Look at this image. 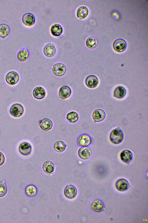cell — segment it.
<instances>
[{
    "label": "cell",
    "mask_w": 148,
    "mask_h": 223,
    "mask_svg": "<svg viewBox=\"0 0 148 223\" xmlns=\"http://www.w3.org/2000/svg\"><path fill=\"white\" fill-rule=\"evenodd\" d=\"M123 134L122 130L117 127L113 130L110 132L109 139L112 143L114 144H118L123 140Z\"/></svg>",
    "instance_id": "cell-1"
},
{
    "label": "cell",
    "mask_w": 148,
    "mask_h": 223,
    "mask_svg": "<svg viewBox=\"0 0 148 223\" xmlns=\"http://www.w3.org/2000/svg\"><path fill=\"white\" fill-rule=\"evenodd\" d=\"M24 111L23 107L19 103H15L12 105L10 109V113L13 117L17 118L21 116Z\"/></svg>",
    "instance_id": "cell-2"
},
{
    "label": "cell",
    "mask_w": 148,
    "mask_h": 223,
    "mask_svg": "<svg viewBox=\"0 0 148 223\" xmlns=\"http://www.w3.org/2000/svg\"><path fill=\"white\" fill-rule=\"evenodd\" d=\"M53 73L55 75L60 77L64 75L66 71V68L64 64L57 63L52 66Z\"/></svg>",
    "instance_id": "cell-3"
},
{
    "label": "cell",
    "mask_w": 148,
    "mask_h": 223,
    "mask_svg": "<svg viewBox=\"0 0 148 223\" xmlns=\"http://www.w3.org/2000/svg\"><path fill=\"white\" fill-rule=\"evenodd\" d=\"M6 82L10 85H14L16 84L19 80L18 74L16 72L11 71L8 72L5 76Z\"/></svg>",
    "instance_id": "cell-4"
},
{
    "label": "cell",
    "mask_w": 148,
    "mask_h": 223,
    "mask_svg": "<svg viewBox=\"0 0 148 223\" xmlns=\"http://www.w3.org/2000/svg\"><path fill=\"white\" fill-rule=\"evenodd\" d=\"M113 47L116 51L121 53L125 50L127 47V44L123 39L119 38L114 41L113 43Z\"/></svg>",
    "instance_id": "cell-5"
},
{
    "label": "cell",
    "mask_w": 148,
    "mask_h": 223,
    "mask_svg": "<svg viewBox=\"0 0 148 223\" xmlns=\"http://www.w3.org/2000/svg\"><path fill=\"white\" fill-rule=\"evenodd\" d=\"M77 194L76 188L74 186L69 185L67 186L64 190L65 196L69 199H73L75 198Z\"/></svg>",
    "instance_id": "cell-6"
},
{
    "label": "cell",
    "mask_w": 148,
    "mask_h": 223,
    "mask_svg": "<svg viewBox=\"0 0 148 223\" xmlns=\"http://www.w3.org/2000/svg\"><path fill=\"white\" fill-rule=\"evenodd\" d=\"M22 21L25 26H30L34 24L35 22V18L34 15L30 13L24 14L22 17Z\"/></svg>",
    "instance_id": "cell-7"
},
{
    "label": "cell",
    "mask_w": 148,
    "mask_h": 223,
    "mask_svg": "<svg viewBox=\"0 0 148 223\" xmlns=\"http://www.w3.org/2000/svg\"><path fill=\"white\" fill-rule=\"evenodd\" d=\"M99 82L98 78L93 75H88L85 80L86 85L90 88H94L97 87L98 84Z\"/></svg>",
    "instance_id": "cell-8"
},
{
    "label": "cell",
    "mask_w": 148,
    "mask_h": 223,
    "mask_svg": "<svg viewBox=\"0 0 148 223\" xmlns=\"http://www.w3.org/2000/svg\"><path fill=\"white\" fill-rule=\"evenodd\" d=\"M71 94V89L68 86L64 85L61 87L58 91L59 98L65 99L69 98Z\"/></svg>",
    "instance_id": "cell-9"
},
{
    "label": "cell",
    "mask_w": 148,
    "mask_h": 223,
    "mask_svg": "<svg viewBox=\"0 0 148 223\" xmlns=\"http://www.w3.org/2000/svg\"><path fill=\"white\" fill-rule=\"evenodd\" d=\"M18 150L19 152L21 154L27 155L31 153L32 150V147L28 142H23L19 145Z\"/></svg>",
    "instance_id": "cell-10"
},
{
    "label": "cell",
    "mask_w": 148,
    "mask_h": 223,
    "mask_svg": "<svg viewBox=\"0 0 148 223\" xmlns=\"http://www.w3.org/2000/svg\"><path fill=\"white\" fill-rule=\"evenodd\" d=\"M92 154L91 149L88 147H83L78 150V154L79 157L81 159L86 160L89 158Z\"/></svg>",
    "instance_id": "cell-11"
},
{
    "label": "cell",
    "mask_w": 148,
    "mask_h": 223,
    "mask_svg": "<svg viewBox=\"0 0 148 223\" xmlns=\"http://www.w3.org/2000/svg\"><path fill=\"white\" fill-rule=\"evenodd\" d=\"M77 142L78 146L82 147L87 146L91 143V139L89 135L86 134H83L79 136Z\"/></svg>",
    "instance_id": "cell-12"
},
{
    "label": "cell",
    "mask_w": 148,
    "mask_h": 223,
    "mask_svg": "<svg viewBox=\"0 0 148 223\" xmlns=\"http://www.w3.org/2000/svg\"><path fill=\"white\" fill-rule=\"evenodd\" d=\"M130 186V185L128 181L124 179H118L115 183V187L116 188L120 191L126 190Z\"/></svg>",
    "instance_id": "cell-13"
},
{
    "label": "cell",
    "mask_w": 148,
    "mask_h": 223,
    "mask_svg": "<svg viewBox=\"0 0 148 223\" xmlns=\"http://www.w3.org/2000/svg\"><path fill=\"white\" fill-rule=\"evenodd\" d=\"M56 52V48L54 45L51 43L47 44L43 49V53L46 57H51L53 56Z\"/></svg>",
    "instance_id": "cell-14"
},
{
    "label": "cell",
    "mask_w": 148,
    "mask_h": 223,
    "mask_svg": "<svg viewBox=\"0 0 148 223\" xmlns=\"http://www.w3.org/2000/svg\"><path fill=\"white\" fill-rule=\"evenodd\" d=\"M106 116V114L104 111L100 109L95 110L92 114L93 119L96 122L102 121L105 119Z\"/></svg>",
    "instance_id": "cell-15"
},
{
    "label": "cell",
    "mask_w": 148,
    "mask_h": 223,
    "mask_svg": "<svg viewBox=\"0 0 148 223\" xmlns=\"http://www.w3.org/2000/svg\"><path fill=\"white\" fill-rule=\"evenodd\" d=\"M32 94L35 98L40 100L43 99L45 96L46 91L43 87L38 86L35 87L34 89Z\"/></svg>",
    "instance_id": "cell-16"
},
{
    "label": "cell",
    "mask_w": 148,
    "mask_h": 223,
    "mask_svg": "<svg viewBox=\"0 0 148 223\" xmlns=\"http://www.w3.org/2000/svg\"><path fill=\"white\" fill-rule=\"evenodd\" d=\"M42 169L46 174L50 175L52 174L55 169V166L51 161L47 160L45 161L42 166Z\"/></svg>",
    "instance_id": "cell-17"
},
{
    "label": "cell",
    "mask_w": 148,
    "mask_h": 223,
    "mask_svg": "<svg viewBox=\"0 0 148 223\" xmlns=\"http://www.w3.org/2000/svg\"><path fill=\"white\" fill-rule=\"evenodd\" d=\"M120 157L123 162L126 163H128L132 160L133 154L130 150H125L121 152Z\"/></svg>",
    "instance_id": "cell-18"
},
{
    "label": "cell",
    "mask_w": 148,
    "mask_h": 223,
    "mask_svg": "<svg viewBox=\"0 0 148 223\" xmlns=\"http://www.w3.org/2000/svg\"><path fill=\"white\" fill-rule=\"evenodd\" d=\"M39 125L40 128L44 131H47L50 130L53 127L52 121L48 118H44L40 121Z\"/></svg>",
    "instance_id": "cell-19"
},
{
    "label": "cell",
    "mask_w": 148,
    "mask_h": 223,
    "mask_svg": "<svg viewBox=\"0 0 148 223\" xmlns=\"http://www.w3.org/2000/svg\"><path fill=\"white\" fill-rule=\"evenodd\" d=\"M91 207L93 210L97 212L101 211L105 209L103 203L99 199L93 200L91 204Z\"/></svg>",
    "instance_id": "cell-20"
},
{
    "label": "cell",
    "mask_w": 148,
    "mask_h": 223,
    "mask_svg": "<svg viewBox=\"0 0 148 223\" xmlns=\"http://www.w3.org/2000/svg\"><path fill=\"white\" fill-rule=\"evenodd\" d=\"M127 91L125 87L122 86H119L114 89L113 96L118 99L123 98L126 95Z\"/></svg>",
    "instance_id": "cell-21"
},
{
    "label": "cell",
    "mask_w": 148,
    "mask_h": 223,
    "mask_svg": "<svg viewBox=\"0 0 148 223\" xmlns=\"http://www.w3.org/2000/svg\"><path fill=\"white\" fill-rule=\"evenodd\" d=\"M29 55L28 50L26 48H24L18 52L17 54V58L20 62H25L28 58Z\"/></svg>",
    "instance_id": "cell-22"
},
{
    "label": "cell",
    "mask_w": 148,
    "mask_h": 223,
    "mask_svg": "<svg viewBox=\"0 0 148 223\" xmlns=\"http://www.w3.org/2000/svg\"><path fill=\"white\" fill-rule=\"evenodd\" d=\"M89 10L88 8L84 6L79 7L77 11L76 15L79 19H83L86 18L88 16Z\"/></svg>",
    "instance_id": "cell-23"
},
{
    "label": "cell",
    "mask_w": 148,
    "mask_h": 223,
    "mask_svg": "<svg viewBox=\"0 0 148 223\" xmlns=\"http://www.w3.org/2000/svg\"><path fill=\"white\" fill-rule=\"evenodd\" d=\"M50 31L51 34L53 36H59L62 33V28L60 25L55 24L53 25L51 27Z\"/></svg>",
    "instance_id": "cell-24"
},
{
    "label": "cell",
    "mask_w": 148,
    "mask_h": 223,
    "mask_svg": "<svg viewBox=\"0 0 148 223\" xmlns=\"http://www.w3.org/2000/svg\"><path fill=\"white\" fill-rule=\"evenodd\" d=\"M10 29L9 26L6 24H0V37L4 38L9 35Z\"/></svg>",
    "instance_id": "cell-25"
},
{
    "label": "cell",
    "mask_w": 148,
    "mask_h": 223,
    "mask_svg": "<svg viewBox=\"0 0 148 223\" xmlns=\"http://www.w3.org/2000/svg\"><path fill=\"white\" fill-rule=\"evenodd\" d=\"M98 42L97 39L95 37H90L88 38L86 41V45L89 48L93 49L97 46Z\"/></svg>",
    "instance_id": "cell-26"
},
{
    "label": "cell",
    "mask_w": 148,
    "mask_h": 223,
    "mask_svg": "<svg viewBox=\"0 0 148 223\" xmlns=\"http://www.w3.org/2000/svg\"><path fill=\"white\" fill-rule=\"evenodd\" d=\"M53 147L54 150L56 152H61L65 150L66 145L63 141L59 140L56 141L54 143Z\"/></svg>",
    "instance_id": "cell-27"
},
{
    "label": "cell",
    "mask_w": 148,
    "mask_h": 223,
    "mask_svg": "<svg viewBox=\"0 0 148 223\" xmlns=\"http://www.w3.org/2000/svg\"><path fill=\"white\" fill-rule=\"evenodd\" d=\"M66 118L70 122L75 123L78 121L79 116L77 112L73 111H71L67 114Z\"/></svg>",
    "instance_id": "cell-28"
},
{
    "label": "cell",
    "mask_w": 148,
    "mask_h": 223,
    "mask_svg": "<svg viewBox=\"0 0 148 223\" xmlns=\"http://www.w3.org/2000/svg\"><path fill=\"white\" fill-rule=\"evenodd\" d=\"M37 190V188L35 186L32 185H30L26 187L25 192L27 195L32 196L36 194Z\"/></svg>",
    "instance_id": "cell-29"
},
{
    "label": "cell",
    "mask_w": 148,
    "mask_h": 223,
    "mask_svg": "<svg viewBox=\"0 0 148 223\" xmlns=\"http://www.w3.org/2000/svg\"><path fill=\"white\" fill-rule=\"evenodd\" d=\"M7 187L5 181H0V197H4L7 194Z\"/></svg>",
    "instance_id": "cell-30"
},
{
    "label": "cell",
    "mask_w": 148,
    "mask_h": 223,
    "mask_svg": "<svg viewBox=\"0 0 148 223\" xmlns=\"http://www.w3.org/2000/svg\"><path fill=\"white\" fill-rule=\"evenodd\" d=\"M5 157L4 154L0 152V166L3 165L5 162Z\"/></svg>",
    "instance_id": "cell-31"
}]
</instances>
